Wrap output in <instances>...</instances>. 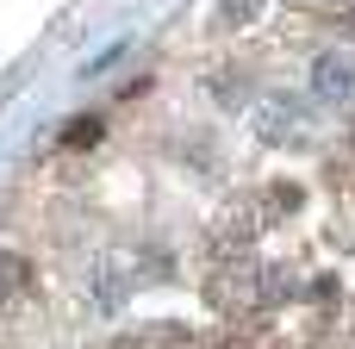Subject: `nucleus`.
I'll list each match as a JSON object with an SVG mask.
<instances>
[{"label":"nucleus","mask_w":355,"mask_h":349,"mask_svg":"<svg viewBox=\"0 0 355 349\" xmlns=\"http://www.w3.org/2000/svg\"><path fill=\"white\" fill-rule=\"evenodd\" d=\"M206 300H212L225 318H250V312H262V269H250V262H237V256L212 262V275H206Z\"/></svg>","instance_id":"1"},{"label":"nucleus","mask_w":355,"mask_h":349,"mask_svg":"<svg viewBox=\"0 0 355 349\" xmlns=\"http://www.w3.org/2000/svg\"><path fill=\"white\" fill-rule=\"evenodd\" d=\"M312 87L337 106H355V50H324L312 62Z\"/></svg>","instance_id":"2"},{"label":"nucleus","mask_w":355,"mask_h":349,"mask_svg":"<svg viewBox=\"0 0 355 349\" xmlns=\"http://www.w3.org/2000/svg\"><path fill=\"white\" fill-rule=\"evenodd\" d=\"M25 287H31V269H25V256L0 250V300H19Z\"/></svg>","instance_id":"3"},{"label":"nucleus","mask_w":355,"mask_h":349,"mask_svg":"<svg viewBox=\"0 0 355 349\" xmlns=\"http://www.w3.org/2000/svg\"><path fill=\"white\" fill-rule=\"evenodd\" d=\"M81 144H100V119H69V131H62V150H81Z\"/></svg>","instance_id":"4"}]
</instances>
